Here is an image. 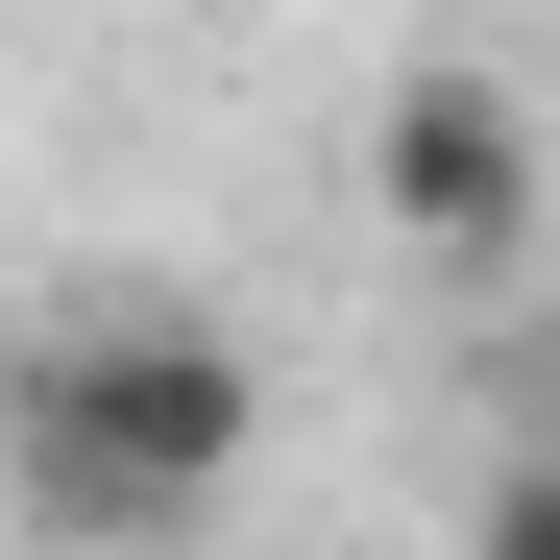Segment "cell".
Here are the masks:
<instances>
[{"label":"cell","instance_id":"2","mask_svg":"<svg viewBox=\"0 0 560 560\" xmlns=\"http://www.w3.org/2000/svg\"><path fill=\"white\" fill-rule=\"evenodd\" d=\"M365 220L439 244V268H512V244H536V122H512V73H390V122H365Z\"/></svg>","mask_w":560,"mask_h":560},{"label":"cell","instance_id":"3","mask_svg":"<svg viewBox=\"0 0 560 560\" xmlns=\"http://www.w3.org/2000/svg\"><path fill=\"white\" fill-rule=\"evenodd\" d=\"M463 536H488V560H560V439H536V463H488V512H463Z\"/></svg>","mask_w":560,"mask_h":560},{"label":"cell","instance_id":"1","mask_svg":"<svg viewBox=\"0 0 560 560\" xmlns=\"http://www.w3.org/2000/svg\"><path fill=\"white\" fill-rule=\"evenodd\" d=\"M244 439H268V365L220 317H171V293H98V317H49L0 365V512L49 560H171L244 488Z\"/></svg>","mask_w":560,"mask_h":560}]
</instances>
